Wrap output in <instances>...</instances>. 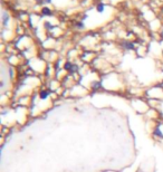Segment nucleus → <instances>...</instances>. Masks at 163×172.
<instances>
[{"label":"nucleus","mask_w":163,"mask_h":172,"mask_svg":"<svg viewBox=\"0 0 163 172\" xmlns=\"http://www.w3.org/2000/svg\"><path fill=\"white\" fill-rule=\"evenodd\" d=\"M8 21H9V15H8L7 11H3V13H2V25L7 26Z\"/></svg>","instance_id":"nucleus-1"},{"label":"nucleus","mask_w":163,"mask_h":172,"mask_svg":"<svg viewBox=\"0 0 163 172\" xmlns=\"http://www.w3.org/2000/svg\"><path fill=\"white\" fill-rule=\"evenodd\" d=\"M122 46L124 47L125 49H128V50L134 49V44H133V42H130V41H124V42L122 44Z\"/></svg>","instance_id":"nucleus-2"},{"label":"nucleus","mask_w":163,"mask_h":172,"mask_svg":"<svg viewBox=\"0 0 163 172\" xmlns=\"http://www.w3.org/2000/svg\"><path fill=\"white\" fill-rule=\"evenodd\" d=\"M39 96H40L41 100H46L47 97L49 96V92L48 91H43V92H40V94H39Z\"/></svg>","instance_id":"nucleus-3"},{"label":"nucleus","mask_w":163,"mask_h":172,"mask_svg":"<svg viewBox=\"0 0 163 172\" xmlns=\"http://www.w3.org/2000/svg\"><path fill=\"white\" fill-rule=\"evenodd\" d=\"M153 134L155 135V136H158V138H161V139H163V133L161 132L160 128H155V130L153 131Z\"/></svg>","instance_id":"nucleus-4"},{"label":"nucleus","mask_w":163,"mask_h":172,"mask_svg":"<svg viewBox=\"0 0 163 172\" xmlns=\"http://www.w3.org/2000/svg\"><path fill=\"white\" fill-rule=\"evenodd\" d=\"M41 13H43L44 15H46V16H49V15H51V11H50V9H49V8H47V7H44V8H43Z\"/></svg>","instance_id":"nucleus-5"},{"label":"nucleus","mask_w":163,"mask_h":172,"mask_svg":"<svg viewBox=\"0 0 163 172\" xmlns=\"http://www.w3.org/2000/svg\"><path fill=\"white\" fill-rule=\"evenodd\" d=\"M104 5H103V3H98L97 5V7H96V10L98 11V13H103V11H104Z\"/></svg>","instance_id":"nucleus-6"},{"label":"nucleus","mask_w":163,"mask_h":172,"mask_svg":"<svg viewBox=\"0 0 163 172\" xmlns=\"http://www.w3.org/2000/svg\"><path fill=\"white\" fill-rule=\"evenodd\" d=\"M45 27H46L47 29H54V28H55V26L51 25L49 21H46V22H45Z\"/></svg>","instance_id":"nucleus-7"},{"label":"nucleus","mask_w":163,"mask_h":172,"mask_svg":"<svg viewBox=\"0 0 163 172\" xmlns=\"http://www.w3.org/2000/svg\"><path fill=\"white\" fill-rule=\"evenodd\" d=\"M76 27H77V28L83 29V28H84V23H83V22H78L77 25H76Z\"/></svg>","instance_id":"nucleus-8"},{"label":"nucleus","mask_w":163,"mask_h":172,"mask_svg":"<svg viewBox=\"0 0 163 172\" xmlns=\"http://www.w3.org/2000/svg\"><path fill=\"white\" fill-rule=\"evenodd\" d=\"M45 2H46V3H50L51 0H45Z\"/></svg>","instance_id":"nucleus-9"}]
</instances>
